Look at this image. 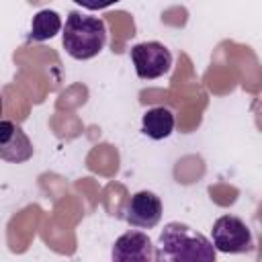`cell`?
I'll list each match as a JSON object with an SVG mask.
<instances>
[{
	"label": "cell",
	"mask_w": 262,
	"mask_h": 262,
	"mask_svg": "<svg viewBox=\"0 0 262 262\" xmlns=\"http://www.w3.org/2000/svg\"><path fill=\"white\" fill-rule=\"evenodd\" d=\"M59 29H61V18H59V14L55 10H49V8L39 10L33 16L29 41H47L55 33H59Z\"/></svg>",
	"instance_id": "obj_9"
},
{
	"label": "cell",
	"mask_w": 262,
	"mask_h": 262,
	"mask_svg": "<svg viewBox=\"0 0 262 262\" xmlns=\"http://www.w3.org/2000/svg\"><path fill=\"white\" fill-rule=\"evenodd\" d=\"M111 256L117 262H151L156 260V250L143 231H127L115 242Z\"/></svg>",
	"instance_id": "obj_6"
},
{
	"label": "cell",
	"mask_w": 262,
	"mask_h": 262,
	"mask_svg": "<svg viewBox=\"0 0 262 262\" xmlns=\"http://www.w3.org/2000/svg\"><path fill=\"white\" fill-rule=\"evenodd\" d=\"M74 2L88 8V10H100V8H106L111 4H117L119 0H74Z\"/></svg>",
	"instance_id": "obj_10"
},
{
	"label": "cell",
	"mask_w": 262,
	"mask_h": 262,
	"mask_svg": "<svg viewBox=\"0 0 262 262\" xmlns=\"http://www.w3.org/2000/svg\"><path fill=\"white\" fill-rule=\"evenodd\" d=\"M162 219V201L149 190L135 192L125 207V221L133 227L151 229Z\"/></svg>",
	"instance_id": "obj_5"
},
{
	"label": "cell",
	"mask_w": 262,
	"mask_h": 262,
	"mask_svg": "<svg viewBox=\"0 0 262 262\" xmlns=\"http://www.w3.org/2000/svg\"><path fill=\"white\" fill-rule=\"evenodd\" d=\"M131 61L141 80H156L170 72L172 53L158 41H143L131 47Z\"/></svg>",
	"instance_id": "obj_4"
},
{
	"label": "cell",
	"mask_w": 262,
	"mask_h": 262,
	"mask_svg": "<svg viewBox=\"0 0 262 262\" xmlns=\"http://www.w3.org/2000/svg\"><path fill=\"white\" fill-rule=\"evenodd\" d=\"M213 248L223 254H244L254 250L250 227L235 215H223L213 223Z\"/></svg>",
	"instance_id": "obj_3"
},
{
	"label": "cell",
	"mask_w": 262,
	"mask_h": 262,
	"mask_svg": "<svg viewBox=\"0 0 262 262\" xmlns=\"http://www.w3.org/2000/svg\"><path fill=\"white\" fill-rule=\"evenodd\" d=\"M141 131L151 139H164L174 131V115L166 106H154L145 111L141 119Z\"/></svg>",
	"instance_id": "obj_8"
},
{
	"label": "cell",
	"mask_w": 262,
	"mask_h": 262,
	"mask_svg": "<svg viewBox=\"0 0 262 262\" xmlns=\"http://www.w3.org/2000/svg\"><path fill=\"white\" fill-rule=\"evenodd\" d=\"M156 260H172V262H213L215 248L209 237L194 231L186 223L172 221L160 233V250L156 252Z\"/></svg>",
	"instance_id": "obj_1"
},
{
	"label": "cell",
	"mask_w": 262,
	"mask_h": 262,
	"mask_svg": "<svg viewBox=\"0 0 262 262\" xmlns=\"http://www.w3.org/2000/svg\"><path fill=\"white\" fill-rule=\"evenodd\" d=\"M33 156V145L25 131L12 121L0 119V158L12 164L27 162Z\"/></svg>",
	"instance_id": "obj_7"
},
{
	"label": "cell",
	"mask_w": 262,
	"mask_h": 262,
	"mask_svg": "<svg viewBox=\"0 0 262 262\" xmlns=\"http://www.w3.org/2000/svg\"><path fill=\"white\" fill-rule=\"evenodd\" d=\"M0 119H2V96H0Z\"/></svg>",
	"instance_id": "obj_11"
},
{
	"label": "cell",
	"mask_w": 262,
	"mask_h": 262,
	"mask_svg": "<svg viewBox=\"0 0 262 262\" xmlns=\"http://www.w3.org/2000/svg\"><path fill=\"white\" fill-rule=\"evenodd\" d=\"M61 43L66 53L74 59H90L98 55L106 43L104 20L98 16H86L76 10L70 12L66 18Z\"/></svg>",
	"instance_id": "obj_2"
}]
</instances>
